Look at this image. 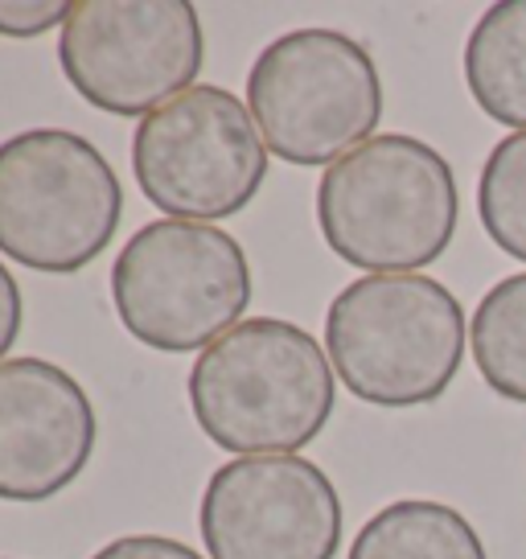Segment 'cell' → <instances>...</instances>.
<instances>
[{
	"mask_svg": "<svg viewBox=\"0 0 526 559\" xmlns=\"http://www.w3.org/2000/svg\"><path fill=\"white\" fill-rule=\"evenodd\" d=\"M461 190L432 144L383 132L330 165L316 186V227L342 263L367 276H407L456 239Z\"/></svg>",
	"mask_w": 526,
	"mask_h": 559,
	"instance_id": "2",
	"label": "cell"
},
{
	"mask_svg": "<svg viewBox=\"0 0 526 559\" xmlns=\"http://www.w3.org/2000/svg\"><path fill=\"white\" fill-rule=\"evenodd\" d=\"M267 144L227 87L198 83L136 123L132 174L165 218H235L267 177Z\"/></svg>",
	"mask_w": 526,
	"mask_h": 559,
	"instance_id": "8",
	"label": "cell"
},
{
	"mask_svg": "<svg viewBox=\"0 0 526 559\" xmlns=\"http://www.w3.org/2000/svg\"><path fill=\"white\" fill-rule=\"evenodd\" d=\"M21 321H25V300H21V284L13 280V272L0 263V362L4 354L13 349L21 333Z\"/></svg>",
	"mask_w": 526,
	"mask_h": 559,
	"instance_id": "17",
	"label": "cell"
},
{
	"mask_svg": "<svg viewBox=\"0 0 526 559\" xmlns=\"http://www.w3.org/2000/svg\"><path fill=\"white\" fill-rule=\"evenodd\" d=\"M247 111L267 153L300 169H330L374 140L383 79L362 41L342 29H292L247 70Z\"/></svg>",
	"mask_w": 526,
	"mask_h": 559,
	"instance_id": "5",
	"label": "cell"
},
{
	"mask_svg": "<svg viewBox=\"0 0 526 559\" xmlns=\"http://www.w3.org/2000/svg\"><path fill=\"white\" fill-rule=\"evenodd\" d=\"M474 104L510 132H526V0L490 4L465 41Z\"/></svg>",
	"mask_w": 526,
	"mask_h": 559,
	"instance_id": "11",
	"label": "cell"
},
{
	"mask_svg": "<svg viewBox=\"0 0 526 559\" xmlns=\"http://www.w3.org/2000/svg\"><path fill=\"white\" fill-rule=\"evenodd\" d=\"M120 325L160 354H202L251 305V263L235 235L211 223L157 218L111 263Z\"/></svg>",
	"mask_w": 526,
	"mask_h": 559,
	"instance_id": "6",
	"label": "cell"
},
{
	"mask_svg": "<svg viewBox=\"0 0 526 559\" xmlns=\"http://www.w3.org/2000/svg\"><path fill=\"white\" fill-rule=\"evenodd\" d=\"M99 444V416L71 370L46 358L0 362V498L50 502Z\"/></svg>",
	"mask_w": 526,
	"mask_h": 559,
	"instance_id": "10",
	"label": "cell"
},
{
	"mask_svg": "<svg viewBox=\"0 0 526 559\" xmlns=\"http://www.w3.org/2000/svg\"><path fill=\"white\" fill-rule=\"evenodd\" d=\"M337 403V374L325 346L280 317L239 321L198 354L190 407L206 437L239 456H300Z\"/></svg>",
	"mask_w": 526,
	"mask_h": 559,
	"instance_id": "1",
	"label": "cell"
},
{
	"mask_svg": "<svg viewBox=\"0 0 526 559\" xmlns=\"http://www.w3.org/2000/svg\"><path fill=\"white\" fill-rule=\"evenodd\" d=\"M120 218V177L87 136L34 128L0 144V255L74 276L111 247Z\"/></svg>",
	"mask_w": 526,
	"mask_h": 559,
	"instance_id": "4",
	"label": "cell"
},
{
	"mask_svg": "<svg viewBox=\"0 0 526 559\" xmlns=\"http://www.w3.org/2000/svg\"><path fill=\"white\" fill-rule=\"evenodd\" d=\"M91 559H206L198 556V547H186L181 539H165V535H123L99 547Z\"/></svg>",
	"mask_w": 526,
	"mask_h": 559,
	"instance_id": "16",
	"label": "cell"
},
{
	"mask_svg": "<svg viewBox=\"0 0 526 559\" xmlns=\"http://www.w3.org/2000/svg\"><path fill=\"white\" fill-rule=\"evenodd\" d=\"M71 17L67 0H0V37H41Z\"/></svg>",
	"mask_w": 526,
	"mask_h": 559,
	"instance_id": "15",
	"label": "cell"
},
{
	"mask_svg": "<svg viewBox=\"0 0 526 559\" xmlns=\"http://www.w3.org/2000/svg\"><path fill=\"white\" fill-rule=\"evenodd\" d=\"M477 374L493 395L526 407V272L498 280L469 317Z\"/></svg>",
	"mask_w": 526,
	"mask_h": 559,
	"instance_id": "13",
	"label": "cell"
},
{
	"mask_svg": "<svg viewBox=\"0 0 526 559\" xmlns=\"http://www.w3.org/2000/svg\"><path fill=\"white\" fill-rule=\"evenodd\" d=\"M346 559H490L477 526L456 507L399 498L370 514Z\"/></svg>",
	"mask_w": 526,
	"mask_h": 559,
	"instance_id": "12",
	"label": "cell"
},
{
	"mask_svg": "<svg viewBox=\"0 0 526 559\" xmlns=\"http://www.w3.org/2000/svg\"><path fill=\"white\" fill-rule=\"evenodd\" d=\"M342 498L309 456H239L211 473L198 531L211 559H334Z\"/></svg>",
	"mask_w": 526,
	"mask_h": 559,
	"instance_id": "9",
	"label": "cell"
},
{
	"mask_svg": "<svg viewBox=\"0 0 526 559\" xmlns=\"http://www.w3.org/2000/svg\"><path fill=\"white\" fill-rule=\"evenodd\" d=\"M58 62L79 99L144 120L198 87L206 34L190 0H74Z\"/></svg>",
	"mask_w": 526,
	"mask_h": 559,
	"instance_id": "7",
	"label": "cell"
},
{
	"mask_svg": "<svg viewBox=\"0 0 526 559\" xmlns=\"http://www.w3.org/2000/svg\"><path fill=\"white\" fill-rule=\"evenodd\" d=\"M477 218L498 251L526 263V132H510L490 148L477 177Z\"/></svg>",
	"mask_w": 526,
	"mask_h": 559,
	"instance_id": "14",
	"label": "cell"
},
{
	"mask_svg": "<svg viewBox=\"0 0 526 559\" xmlns=\"http://www.w3.org/2000/svg\"><path fill=\"white\" fill-rule=\"evenodd\" d=\"M469 321L432 276H362L325 313V354L354 400L386 412L437 403L465 362Z\"/></svg>",
	"mask_w": 526,
	"mask_h": 559,
	"instance_id": "3",
	"label": "cell"
}]
</instances>
